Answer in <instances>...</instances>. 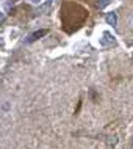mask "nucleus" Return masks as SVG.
I'll list each match as a JSON object with an SVG mask.
<instances>
[{
    "mask_svg": "<svg viewBox=\"0 0 133 149\" xmlns=\"http://www.w3.org/2000/svg\"><path fill=\"white\" fill-rule=\"evenodd\" d=\"M47 33H49V30H46V29L36 30V31H33V33H30V35L27 36V42H33V41H36V39H39V38H42V36H46Z\"/></svg>",
    "mask_w": 133,
    "mask_h": 149,
    "instance_id": "nucleus-1",
    "label": "nucleus"
},
{
    "mask_svg": "<svg viewBox=\"0 0 133 149\" xmlns=\"http://www.w3.org/2000/svg\"><path fill=\"white\" fill-rule=\"evenodd\" d=\"M105 21H107L108 25L116 27V25H118V16H116V13H108L105 16Z\"/></svg>",
    "mask_w": 133,
    "mask_h": 149,
    "instance_id": "nucleus-2",
    "label": "nucleus"
},
{
    "mask_svg": "<svg viewBox=\"0 0 133 149\" xmlns=\"http://www.w3.org/2000/svg\"><path fill=\"white\" fill-rule=\"evenodd\" d=\"M100 42L102 44H111V42H114V36L110 35L108 31H105V33H103V39Z\"/></svg>",
    "mask_w": 133,
    "mask_h": 149,
    "instance_id": "nucleus-3",
    "label": "nucleus"
},
{
    "mask_svg": "<svg viewBox=\"0 0 133 149\" xmlns=\"http://www.w3.org/2000/svg\"><path fill=\"white\" fill-rule=\"evenodd\" d=\"M52 3H53V2H52V0H47V2H44L42 5H41V6L38 8V11H39V13H46L47 10H50Z\"/></svg>",
    "mask_w": 133,
    "mask_h": 149,
    "instance_id": "nucleus-4",
    "label": "nucleus"
},
{
    "mask_svg": "<svg viewBox=\"0 0 133 149\" xmlns=\"http://www.w3.org/2000/svg\"><path fill=\"white\" fill-rule=\"evenodd\" d=\"M108 3H110V0H102V2L99 3V6H100V8H103V6H107Z\"/></svg>",
    "mask_w": 133,
    "mask_h": 149,
    "instance_id": "nucleus-5",
    "label": "nucleus"
},
{
    "mask_svg": "<svg viewBox=\"0 0 133 149\" xmlns=\"http://www.w3.org/2000/svg\"><path fill=\"white\" fill-rule=\"evenodd\" d=\"M30 2H31V3H39L41 0H30Z\"/></svg>",
    "mask_w": 133,
    "mask_h": 149,
    "instance_id": "nucleus-6",
    "label": "nucleus"
},
{
    "mask_svg": "<svg viewBox=\"0 0 133 149\" xmlns=\"http://www.w3.org/2000/svg\"><path fill=\"white\" fill-rule=\"evenodd\" d=\"M132 146H133V144H132Z\"/></svg>",
    "mask_w": 133,
    "mask_h": 149,
    "instance_id": "nucleus-7",
    "label": "nucleus"
}]
</instances>
